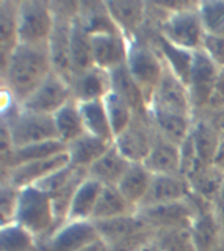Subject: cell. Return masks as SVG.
<instances>
[{"label": "cell", "instance_id": "obj_1", "mask_svg": "<svg viewBox=\"0 0 224 251\" xmlns=\"http://www.w3.org/2000/svg\"><path fill=\"white\" fill-rule=\"evenodd\" d=\"M0 71L3 90L21 105L54 71L49 47L19 43Z\"/></svg>", "mask_w": 224, "mask_h": 251}, {"label": "cell", "instance_id": "obj_2", "mask_svg": "<svg viewBox=\"0 0 224 251\" xmlns=\"http://www.w3.org/2000/svg\"><path fill=\"white\" fill-rule=\"evenodd\" d=\"M3 93L1 123L7 127L15 148L58 139L53 117L23 109L7 92Z\"/></svg>", "mask_w": 224, "mask_h": 251}, {"label": "cell", "instance_id": "obj_3", "mask_svg": "<svg viewBox=\"0 0 224 251\" xmlns=\"http://www.w3.org/2000/svg\"><path fill=\"white\" fill-rule=\"evenodd\" d=\"M169 15L157 27V33L174 46L189 51L202 49L206 31L198 12V1L168 3Z\"/></svg>", "mask_w": 224, "mask_h": 251}, {"label": "cell", "instance_id": "obj_4", "mask_svg": "<svg viewBox=\"0 0 224 251\" xmlns=\"http://www.w3.org/2000/svg\"><path fill=\"white\" fill-rule=\"evenodd\" d=\"M126 67L144 94L147 106H149L153 92L164 74L165 64L147 29L138 38L129 41Z\"/></svg>", "mask_w": 224, "mask_h": 251}, {"label": "cell", "instance_id": "obj_5", "mask_svg": "<svg viewBox=\"0 0 224 251\" xmlns=\"http://www.w3.org/2000/svg\"><path fill=\"white\" fill-rule=\"evenodd\" d=\"M13 223L25 227L38 241L62 225L56 219L51 196L38 186L20 190Z\"/></svg>", "mask_w": 224, "mask_h": 251}, {"label": "cell", "instance_id": "obj_6", "mask_svg": "<svg viewBox=\"0 0 224 251\" xmlns=\"http://www.w3.org/2000/svg\"><path fill=\"white\" fill-rule=\"evenodd\" d=\"M78 3L79 1H51L55 21L47 47L53 70L67 81L72 76L70 54L71 31L75 17L78 15Z\"/></svg>", "mask_w": 224, "mask_h": 251}, {"label": "cell", "instance_id": "obj_7", "mask_svg": "<svg viewBox=\"0 0 224 251\" xmlns=\"http://www.w3.org/2000/svg\"><path fill=\"white\" fill-rule=\"evenodd\" d=\"M55 15L51 1L21 0L17 3L19 43L43 46L49 43Z\"/></svg>", "mask_w": 224, "mask_h": 251}, {"label": "cell", "instance_id": "obj_8", "mask_svg": "<svg viewBox=\"0 0 224 251\" xmlns=\"http://www.w3.org/2000/svg\"><path fill=\"white\" fill-rule=\"evenodd\" d=\"M196 212L198 203L190 194L188 199L140 207L135 213L145 226L157 231L173 227H190Z\"/></svg>", "mask_w": 224, "mask_h": 251}, {"label": "cell", "instance_id": "obj_9", "mask_svg": "<svg viewBox=\"0 0 224 251\" xmlns=\"http://www.w3.org/2000/svg\"><path fill=\"white\" fill-rule=\"evenodd\" d=\"M157 132L147 115H135L127 127L114 137L115 148L131 164H143L152 148Z\"/></svg>", "mask_w": 224, "mask_h": 251}, {"label": "cell", "instance_id": "obj_10", "mask_svg": "<svg viewBox=\"0 0 224 251\" xmlns=\"http://www.w3.org/2000/svg\"><path fill=\"white\" fill-rule=\"evenodd\" d=\"M86 176H88L86 170L67 165L66 168L55 172L53 176L37 184L51 196L56 219L60 224H64L67 221V215H68L72 198Z\"/></svg>", "mask_w": 224, "mask_h": 251}, {"label": "cell", "instance_id": "obj_11", "mask_svg": "<svg viewBox=\"0 0 224 251\" xmlns=\"http://www.w3.org/2000/svg\"><path fill=\"white\" fill-rule=\"evenodd\" d=\"M72 98L70 84L66 78L53 71L46 80L21 103V107L33 113L53 117Z\"/></svg>", "mask_w": 224, "mask_h": 251}, {"label": "cell", "instance_id": "obj_12", "mask_svg": "<svg viewBox=\"0 0 224 251\" xmlns=\"http://www.w3.org/2000/svg\"><path fill=\"white\" fill-rule=\"evenodd\" d=\"M98 235L92 221H66L38 241V251H78L96 242Z\"/></svg>", "mask_w": 224, "mask_h": 251}, {"label": "cell", "instance_id": "obj_13", "mask_svg": "<svg viewBox=\"0 0 224 251\" xmlns=\"http://www.w3.org/2000/svg\"><path fill=\"white\" fill-rule=\"evenodd\" d=\"M222 71L202 50L194 52L192 72L188 81V89L193 106V115H199L204 111L208 97L219 78Z\"/></svg>", "mask_w": 224, "mask_h": 251}, {"label": "cell", "instance_id": "obj_14", "mask_svg": "<svg viewBox=\"0 0 224 251\" xmlns=\"http://www.w3.org/2000/svg\"><path fill=\"white\" fill-rule=\"evenodd\" d=\"M149 109L165 110L172 113L193 115V106L188 85L165 67V71L157 84L149 102Z\"/></svg>", "mask_w": 224, "mask_h": 251}, {"label": "cell", "instance_id": "obj_15", "mask_svg": "<svg viewBox=\"0 0 224 251\" xmlns=\"http://www.w3.org/2000/svg\"><path fill=\"white\" fill-rule=\"evenodd\" d=\"M70 165L67 152L60 153L58 156L45 158V160L30 161L25 164L16 165L7 176L1 178V183H9L17 188L37 186L42 180L53 176L55 172L66 168Z\"/></svg>", "mask_w": 224, "mask_h": 251}, {"label": "cell", "instance_id": "obj_16", "mask_svg": "<svg viewBox=\"0 0 224 251\" xmlns=\"http://www.w3.org/2000/svg\"><path fill=\"white\" fill-rule=\"evenodd\" d=\"M105 5L114 25L127 41L138 38L144 31L148 20L145 1L115 0L105 1Z\"/></svg>", "mask_w": 224, "mask_h": 251}, {"label": "cell", "instance_id": "obj_17", "mask_svg": "<svg viewBox=\"0 0 224 251\" xmlns=\"http://www.w3.org/2000/svg\"><path fill=\"white\" fill-rule=\"evenodd\" d=\"M198 203V212L190 225L196 251H212L223 242V226L210 203L193 195Z\"/></svg>", "mask_w": 224, "mask_h": 251}, {"label": "cell", "instance_id": "obj_18", "mask_svg": "<svg viewBox=\"0 0 224 251\" xmlns=\"http://www.w3.org/2000/svg\"><path fill=\"white\" fill-rule=\"evenodd\" d=\"M93 66L112 72L125 66L129 52V41L121 33L90 35Z\"/></svg>", "mask_w": 224, "mask_h": 251}, {"label": "cell", "instance_id": "obj_19", "mask_svg": "<svg viewBox=\"0 0 224 251\" xmlns=\"http://www.w3.org/2000/svg\"><path fill=\"white\" fill-rule=\"evenodd\" d=\"M75 101H102L112 90L110 74L96 66L75 72L68 80Z\"/></svg>", "mask_w": 224, "mask_h": 251}, {"label": "cell", "instance_id": "obj_20", "mask_svg": "<svg viewBox=\"0 0 224 251\" xmlns=\"http://www.w3.org/2000/svg\"><path fill=\"white\" fill-rule=\"evenodd\" d=\"M190 186L188 179L181 174L176 176H153L148 194L140 207L156 204L173 203L188 199L190 196ZM139 207V208H140Z\"/></svg>", "mask_w": 224, "mask_h": 251}, {"label": "cell", "instance_id": "obj_21", "mask_svg": "<svg viewBox=\"0 0 224 251\" xmlns=\"http://www.w3.org/2000/svg\"><path fill=\"white\" fill-rule=\"evenodd\" d=\"M143 165L152 176L181 174L180 145L170 143L160 135H157Z\"/></svg>", "mask_w": 224, "mask_h": 251}, {"label": "cell", "instance_id": "obj_22", "mask_svg": "<svg viewBox=\"0 0 224 251\" xmlns=\"http://www.w3.org/2000/svg\"><path fill=\"white\" fill-rule=\"evenodd\" d=\"M130 165L131 162L115 148V145L112 144V147L86 170V174L102 186L117 187L119 180L129 170Z\"/></svg>", "mask_w": 224, "mask_h": 251}, {"label": "cell", "instance_id": "obj_23", "mask_svg": "<svg viewBox=\"0 0 224 251\" xmlns=\"http://www.w3.org/2000/svg\"><path fill=\"white\" fill-rule=\"evenodd\" d=\"M148 113L157 135H160L170 143L181 147V144L190 135L194 122V117L192 115L157 109H149Z\"/></svg>", "mask_w": 224, "mask_h": 251}, {"label": "cell", "instance_id": "obj_24", "mask_svg": "<svg viewBox=\"0 0 224 251\" xmlns=\"http://www.w3.org/2000/svg\"><path fill=\"white\" fill-rule=\"evenodd\" d=\"M113 143L102 140L89 133H84L76 140L67 144V156L71 166L78 169H88L112 147Z\"/></svg>", "mask_w": 224, "mask_h": 251}, {"label": "cell", "instance_id": "obj_25", "mask_svg": "<svg viewBox=\"0 0 224 251\" xmlns=\"http://www.w3.org/2000/svg\"><path fill=\"white\" fill-rule=\"evenodd\" d=\"M190 140L196 149V157L203 165H212L214 158L218 152L222 136L216 131L206 117H194L192 131H190Z\"/></svg>", "mask_w": 224, "mask_h": 251}, {"label": "cell", "instance_id": "obj_26", "mask_svg": "<svg viewBox=\"0 0 224 251\" xmlns=\"http://www.w3.org/2000/svg\"><path fill=\"white\" fill-rule=\"evenodd\" d=\"M148 30L151 33V38H152L157 51L160 52L161 58L164 60L165 67L188 85L190 72H192L193 60H194V52L196 51L180 49V47L169 43L157 31L151 30V29H148Z\"/></svg>", "mask_w": 224, "mask_h": 251}, {"label": "cell", "instance_id": "obj_27", "mask_svg": "<svg viewBox=\"0 0 224 251\" xmlns=\"http://www.w3.org/2000/svg\"><path fill=\"white\" fill-rule=\"evenodd\" d=\"M153 176L143 164H131L117 188L135 209L140 207L148 194Z\"/></svg>", "mask_w": 224, "mask_h": 251}, {"label": "cell", "instance_id": "obj_28", "mask_svg": "<svg viewBox=\"0 0 224 251\" xmlns=\"http://www.w3.org/2000/svg\"><path fill=\"white\" fill-rule=\"evenodd\" d=\"M192 195L212 205L216 195L224 183V173L215 165H200L190 176H186Z\"/></svg>", "mask_w": 224, "mask_h": 251}, {"label": "cell", "instance_id": "obj_29", "mask_svg": "<svg viewBox=\"0 0 224 251\" xmlns=\"http://www.w3.org/2000/svg\"><path fill=\"white\" fill-rule=\"evenodd\" d=\"M109 74L110 82H112V92L117 93L119 97L123 98L131 106L135 115H147L148 106L145 102L144 94L127 71L126 64L117 68V70L112 71Z\"/></svg>", "mask_w": 224, "mask_h": 251}, {"label": "cell", "instance_id": "obj_30", "mask_svg": "<svg viewBox=\"0 0 224 251\" xmlns=\"http://www.w3.org/2000/svg\"><path fill=\"white\" fill-rule=\"evenodd\" d=\"M101 190L102 184L86 176L72 198L67 221H92Z\"/></svg>", "mask_w": 224, "mask_h": 251}, {"label": "cell", "instance_id": "obj_31", "mask_svg": "<svg viewBox=\"0 0 224 251\" xmlns=\"http://www.w3.org/2000/svg\"><path fill=\"white\" fill-rule=\"evenodd\" d=\"M78 19L89 35L121 33L109 16L105 1H79Z\"/></svg>", "mask_w": 224, "mask_h": 251}, {"label": "cell", "instance_id": "obj_32", "mask_svg": "<svg viewBox=\"0 0 224 251\" xmlns=\"http://www.w3.org/2000/svg\"><path fill=\"white\" fill-rule=\"evenodd\" d=\"M92 224L96 229L98 239H101L105 245H112L143 227H147L139 220L137 213L114 217V219L97 220V221H92Z\"/></svg>", "mask_w": 224, "mask_h": 251}, {"label": "cell", "instance_id": "obj_33", "mask_svg": "<svg viewBox=\"0 0 224 251\" xmlns=\"http://www.w3.org/2000/svg\"><path fill=\"white\" fill-rule=\"evenodd\" d=\"M53 119L58 140L66 145L85 133L80 107L75 100H71L62 109H59L53 115Z\"/></svg>", "mask_w": 224, "mask_h": 251}, {"label": "cell", "instance_id": "obj_34", "mask_svg": "<svg viewBox=\"0 0 224 251\" xmlns=\"http://www.w3.org/2000/svg\"><path fill=\"white\" fill-rule=\"evenodd\" d=\"M17 3L15 0L0 1V64L5 63L19 45L17 37Z\"/></svg>", "mask_w": 224, "mask_h": 251}, {"label": "cell", "instance_id": "obj_35", "mask_svg": "<svg viewBox=\"0 0 224 251\" xmlns=\"http://www.w3.org/2000/svg\"><path fill=\"white\" fill-rule=\"evenodd\" d=\"M79 107H80L85 132L100 137L102 140L113 143L114 133L112 131V126L106 114L104 101L82 102L79 103Z\"/></svg>", "mask_w": 224, "mask_h": 251}, {"label": "cell", "instance_id": "obj_36", "mask_svg": "<svg viewBox=\"0 0 224 251\" xmlns=\"http://www.w3.org/2000/svg\"><path fill=\"white\" fill-rule=\"evenodd\" d=\"M137 209L123 198V195L118 191L117 187L102 186L101 194L98 196L97 204L94 208L92 221L133 215Z\"/></svg>", "mask_w": 224, "mask_h": 251}, {"label": "cell", "instance_id": "obj_37", "mask_svg": "<svg viewBox=\"0 0 224 251\" xmlns=\"http://www.w3.org/2000/svg\"><path fill=\"white\" fill-rule=\"evenodd\" d=\"M71 67H72V75L79 71H84L93 66L92 59V41H90L89 33L84 29V26L78 19V15L75 17L72 24V31H71ZM71 78V77H70Z\"/></svg>", "mask_w": 224, "mask_h": 251}, {"label": "cell", "instance_id": "obj_38", "mask_svg": "<svg viewBox=\"0 0 224 251\" xmlns=\"http://www.w3.org/2000/svg\"><path fill=\"white\" fill-rule=\"evenodd\" d=\"M0 251H38V239L19 224L1 225Z\"/></svg>", "mask_w": 224, "mask_h": 251}, {"label": "cell", "instance_id": "obj_39", "mask_svg": "<svg viewBox=\"0 0 224 251\" xmlns=\"http://www.w3.org/2000/svg\"><path fill=\"white\" fill-rule=\"evenodd\" d=\"M152 243L159 251H196L190 227L155 231Z\"/></svg>", "mask_w": 224, "mask_h": 251}, {"label": "cell", "instance_id": "obj_40", "mask_svg": "<svg viewBox=\"0 0 224 251\" xmlns=\"http://www.w3.org/2000/svg\"><path fill=\"white\" fill-rule=\"evenodd\" d=\"M66 151L67 145L60 140H58V139L20 147V148L15 149L13 168H15L16 165L25 164V162H30V161L45 160V158L58 156V154L64 153Z\"/></svg>", "mask_w": 224, "mask_h": 251}, {"label": "cell", "instance_id": "obj_41", "mask_svg": "<svg viewBox=\"0 0 224 251\" xmlns=\"http://www.w3.org/2000/svg\"><path fill=\"white\" fill-rule=\"evenodd\" d=\"M102 101L105 105L106 114H108L110 126H112V131H113L114 137H115L131 123V121L135 117V113L123 98L119 97L117 93H114L112 90Z\"/></svg>", "mask_w": 224, "mask_h": 251}, {"label": "cell", "instance_id": "obj_42", "mask_svg": "<svg viewBox=\"0 0 224 251\" xmlns=\"http://www.w3.org/2000/svg\"><path fill=\"white\" fill-rule=\"evenodd\" d=\"M198 12L206 34L224 38V1H198Z\"/></svg>", "mask_w": 224, "mask_h": 251}, {"label": "cell", "instance_id": "obj_43", "mask_svg": "<svg viewBox=\"0 0 224 251\" xmlns=\"http://www.w3.org/2000/svg\"><path fill=\"white\" fill-rule=\"evenodd\" d=\"M155 230L149 227H143L125 238L119 239L112 245H106L108 251H143L152 245Z\"/></svg>", "mask_w": 224, "mask_h": 251}, {"label": "cell", "instance_id": "obj_44", "mask_svg": "<svg viewBox=\"0 0 224 251\" xmlns=\"http://www.w3.org/2000/svg\"><path fill=\"white\" fill-rule=\"evenodd\" d=\"M20 188L9 183H1L0 186V215H1V225L13 223L16 208L19 201Z\"/></svg>", "mask_w": 224, "mask_h": 251}, {"label": "cell", "instance_id": "obj_45", "mask_svg": "<svg viewBox=\"0 0 224 251\" xmlns=\"http://www.w3.org/2000/svg\"><path fill=\"white\" fill-rule=\"evenodd\" d=\"M200 50L211 59L222 72H224V38L206 34Z\"/></svg>", "mask_w": 224, "mask_h": 251}, {"label": "cell", "instance_id": "obj_46", "mask_svg": "<svg viewBox=\"0 0 224 251\" xmlns=\"http://www.w3.org/2000/svg\"><path fill=\"white\" fill-rule=\"evenodd\" d=\"M222 109H224V72H222L219 78L216 80L215 85L212 88L211 94L208 97L206 109H204L202 114L214 113V111H218V110ZM202 114H199V115H202Z\"/></svg>", "mask_w": 224, "mask_h": 251}, {"label": "cell", "instance_id": "obj_47", "mask_svg": "<svg viewBox=\"0 0 224 251\" xmlns=\"http://www.w3.org/2000/svg\"><path fill=\"white\" fill-rule=\"evenodd\" d=\"M199 117V115H196ZM202 117H206L208 121L211 122V125L215 127V129L219 132L222 139H224V109L214 111V113L202 114Z\"/></svg>", "mask_w": 224, "mask_h": 251}, {"label": "cell", "instance_id": "obj_48", "mask_svg": "<svg viewBox=\"0 0 224 251\" xmlns=\"http://www.w3.org/2000/svg\"><path fill=\"white\" fill-rule=\"evenodd\" d=\"M212 208L215 211L216 216L219 217V220L222 223H224V183L220 188L219 194L216 195L214 203H212Z\"/></svg>", "mask_w": 224, "mask_h": 251}, {"label": "cell", "instance_id": "obj_49", "mask_svg": "<svg viewBox=\"0 0 224 251\" xmlns=\"http://www.w3.org/2000/svg\"><path fill=\"white\" fill-rule=\"evenodd\" d=\"M212 165H215L220 172L224 173V139H222V143H220L219 148H218V152H216Z\"/></svg>", "mask_w": 224, "mask_h": 251}, {"label": "cell", "instance_id": "obj_50", "mask_svg": "<svg viewBox=\"0 0 224 251\" xmlns=\"http://www.w3.org/2000/svg\"><path fill=\"white\" fill-rule=\"evenodd\" d=\"M78 251H108V247H106V245L102 242L101 239H97L96 242L90 243V245L83 247V249Z\"/></svg>", "mask_w": 224, "mask_h": 251}, {"label": "cell", "instance_id": "obj_51", "mask_svg": "<svg viewBox=\"0 0 224 251\" xmlns=\"http://www.w3.org/2000/svg\"><path fill=\"white\" fill-rule=\"evenodd\" d=\"M212 251H224V242H222L219 246H216Z\"/></svg>", "mask_w": 224, "mask_h": 251}, {"label": "cell", "instance_id": "obj_52", "mask_svg": "<svg viewBox=\"0 0 224 251\" xmlns=\"http://www.w3.org/2000/svg\"><path fill=\"white\" fill-rule=\"evenodd\" d=\"M143 251H159V250H157L156 247L153 246V243H152V245H149V246L147 247V249H144Z\"/></svg>", "mask_w": 224, "mask_h": 251}, {"label": "cell", "instance_id": "obj_53", "mask_svg": "<svg viewBox=\"0 0 224 251\" xmlns=\"http://www.w3.org/2000/svg\"><path fill=\"white\" fill-rule=\"evenodd\" d=\"M222 226H223V242H224V223H222Z\"/></svg>", "mask_w": 224, "mask_h": 251}]
</instances>
